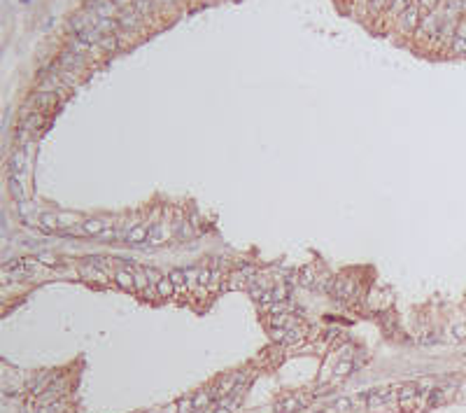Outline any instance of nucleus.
I'll use <instances>...</instances> for the list:
<instances>
[{
	"label": "nucleus",
	"mask_w": 466,
	"mask_h": 413,
	"mask_svg": "<svg viewBox=\"0 0 466 413\" xmlns=\"http://www.w3.org/2000/svg\"><path fill=\"white\" fill-rule=\"evenodd\" d=\"M35 259H37L40 264H44V266H54V264H56V257L49 255V252H40Z\"/></svg>",
	"instance_id": "obj_21"
},
{
	"label": "nucleus",
	"mask_w": 466,
	"mask_h": 413,
	"mask_svg": "<svg viewBox=\"0 0 466 413\" xmlns=\"http://www.w3.org/2000/svg\"><path fill=\"white\" fill-rule=\"evenodd\" d=\"M145 271H147V278H150L152 285H156V282L161 280V278H163V275H161V273H158L156 269H145Z\"/></svg>",
	"instance_id": "obj_22"
},
{
	"label": "nucleus",
	"mask_w": 466,
	"mask_h": 413,
	"mask_svg": "<svg viewBox=\"0 0 466 413\" xmlns=\"http://www.w3.org/2000/svg\"><path fill=\"white\" fill-rule=\"evenodd\" d=\"M112 275H115V282L122 287V290H135V280H133L131 269H117Z\"/></svg>",
	"instance_id": "obj_6"
},
{
	"label": "nucleus",
	"mask_w": 466,
	"mask_h": 413,
	"mask_svg": "<svg viewBox=\"0 0 466 413\" xmlns=\"http://www.w3.org/2000/svg\"><path fill=\"white\" fill-rule=\"evenodd\" d=\"M438 2L440 0H417V7H420V12L427 17V14H431L434 9L438 7Z\"/></svg>",
	"instance_id": "obj_15"
},
{
	"label": "nucleus",
	"mask_w": 466,
	"mask_h": 413,
	"mask_svg": "<svg viewBox=\"0 0 466 413\" xmlns=\"http://www.w3.org/2000/svg\"><path fill=\"white\" fill-rule=\"evenodd\" d=\"M170 280L175 282V287H186V278H185V271H173L170 273Z\"/></svg>",
	"instance_id": "obj_20"
},
{
	"label": "nucleus",
	"mask_w": 466,
	"mask_h": 413,
	"mask_svg": "<svg viewBox=\"0 0 466 413\" xmlns=\"http://www.w3.org/2000/svg\"><path fill=\"white\" fill-rule=\"evenodd\" d=\"M352 362H341V364H336L334 367V376H345V374H350L352 371Z\"/></svg>",
	"instance_id": "obj_18"
},
{
	"label": "nucleus",
	"mask_w": 466,
	"mask_h": 413,
	"mask_svg": "<svg viewBox=\"0 0 466 413\" xmlns=\"http://www.w3.org/2000/svg\"><path fill=\"white\" fill-rule=\"evenodd\" d=\"M385 5H387V0H371V9H373V12H380Z\"/></svg>",
	"instance_id": "obj_23"
},
{
	"label": "nucleus",
	"mask_w": 466,
	"mask_h": 413,
	"mask_svg": "<svg viewBox=\"0 0 466 413\" xmlns=\"http://www.w3.org/2000/svg\"><path fill=\"white\" fill-rule=\"evenodd\" d=\"M79 275L87 282H98V285H105L107 282V273L100 271L93 264H82V266H79Z\"/></svg>",
	"instance_id": "obj_2"
},
{
	"label": "nucleus",
	"mask_w": 466,
	"mask_h": 413,
	"mask_svg": "<svg viewBox=\"0 0 466 413\" xmlns=\"http://www.w3.org/2000/svg\"><path fill=\"white\" fill-rule=\"evenodd\" d=\"M212 399H215V390L210 387V390H203V392H198V395L194 397V404H196V409H205Z\"/></svg>",
	"instance_id": "obj_12"
},
{
	"label": "nucleus",
	"mask_w": 466,
	"mask_h": 413,
	"mask_svg": "<svg viewBox=\"0 0 466 413\" xmlns=\"http://www.w3.org/2000/svg\"><path fill=\"white\" fill-rule=\"evenodd\" d=\"M9 189H12V196L17 201H24L26 199V192H24V185H21V177H9Z\"/></svg>",
	"instance_id": "obj_11"
},
{
	"label": "nucleus",
	"mask_w": 466,
	"mask_h": 413,
	"mask_svg": "<svg viewBox=\"0 0 466 413\" xmlns=\"http://www.w3.org/2000/svg\"><path fill=\"white\" fill-rule=\"evenodd\" d=\"M420 14H422V12L417 7V2H410V7L401 14V28H404V33H413V28L417 26V21H420Z\"/></svg>",
	"instance_id": "obj_3"
},
{
	"label": "nucleus",
	"mask_w": 466,
	"mask_h": 413,
	"mask_svg": "<svg viewBox=\"0 0 466 413\" xmlns=\"http://www.w3.org/2000/svg\"><path fill=\"white\" fill-rule=\"evenodd\" d=\"M79 217L77 215H70V212H59V224L61 227H70V224H77Z\"/></svg>",
	"instance_id": "obj_16"
},
{
	"label": "nucleus",
	"mask_w": 466,
	"mask_h": 413,
	"mask_svg": "<svg viewBox=\"0 0 466 413\" xmlns=\"http://www.w3.org/2000/svg\"><path fill=\"white\" fill-rule=\"evenodd\" d=\"M198 409H196L194 404V397H182L180 402H177V413H196Z\"/></svg>",
	"instance_id": "obj_13"
},
{
	"label": "nucleus",
	"mask_w": 466,
	"mask_h": 413,
	"mask_svg": "<svg viewBox=\"0 0 466 413\" xmlns=\"http://www.w3.org/2000/svg\"><path fill=\"white\" fill-rule=\"evenodd\" d=\"M42 124H44V117H42V114H31L26 122H24V129H26V131H37Z\"/></svg>",
	"instance_id": "obj_14"
},
{
	"label": "nucleus",
	"mask_w": 466,
	"mask_h": 413,
	"mask_svg": "<svg viewBox=\"0 0 466 413\" xmlns=\"http://www.w3.org/2000/svg\"><path fill=\"white\" fill-rule=\"evenodd\" d=\"M156 287V294H158V299H168V297H173V292H175V282L170 280V275H163L161 280L154 285Z\"/></svg>",
	"instance_id": "obj_9"
},
{
	"label": "nucleus",
	"mask_w": 466,
	"mask_h": 413,
	"mask_svg": "<svg viewBox=\"0 0 466 413\" xmlns=\"http://www.w3.org/2000/svg\"><path fill=\"white\" fill-rule=\"evenodd\" d=\"M359 406H364V402H359V399H354V397H341V399H336V413H347L352 411V409H359Z\"/></svg>",
	"instance_id": "obj_8"
},
{
	"label": "nucleus",
	"mask_w": 466,
	"mask_h": 413,
	"mask_svg": "<svg viewBox=\"0 0 466 413\" xmlns=\"http://www.w3.org/2000/svg\"><path fill=\"white\" fill-rule=\"evenodd\" d=\"M231 411H233V409H231V406L221 404V406H219V409H217V411H215V413H231Z\"/></svg>",
	"instance_id": "obj_24"
},
{
	"label": "nucleus",
	"mask_w": 466,
	"mask_h": 413,
	"mask_svg": "<svg viewBox=\"0 0 466 413\" xmlns=\"http://www.w3.org/2000/svg\"><path fill=\"white\" fill-rule=\"evenodd\" d=\"M40 222H42V229L44 231H52V229H59V215L56 212H42L40 215Z\"/></svg>",
	"instance_id": "obj_10"
},
{
	"label": "nucleus",
	"mask_w": 466,
	"mask_h": 413,
	"mask_svg": "<svg viewBox=\"0 0 466 413\" xmlns=\"http://www.w3.org/2000/svg\"><path fill=\"white\" fill-rule=\"evenodd\" d=\"M308 397L303 395H289L287 399H282V402H278V406H275V411L278 413H294L299 411V409H303V406H308Z\"/></svg>",
	"instance_id": "obj_1"
},
{
	"label": "nucleus",
	"mask_w": 466,
	"mask_h": 413,
	"mask_svg": "<svg viewBox=\"0 0 466 413\" xmlns=\"http://www.w3.org/2000/svg\"><path fill=\"white\" fill-rule=\"evenodd\" d=\"M452 336H455L457 341H464L466 339V322H457V325L452 327Z\"/></svg>",
	"instance_id": "obj_19"
},
{
	"label": "nucleus",
	"mask_w": 466,
	"mask_h": 413,
	"mask_svg": "<svg viewBox=\"0 0 466 413\" xmlns=\"http://www.w3.org/2000/svg\"><path fill=\"white\" fill-rule=\"evenodd\" d=\"M150 224H135V227L128 229V234H126V241L131 243V245H135V243H142V241H147L150 238Z\"/></svg>",
	"instance_id": "obj_5"
},
{
	"label": "nucleus",
	"mask_w": 466,
	"mask_h": 413,
	"mask_svg": "<svg viewBox=\"0 0 466 413\" xmlns=\"http://www.w3.org/2000/svg\"><path fill=\"white\" fill-rule=\"evenodd\" d=\"M198 269H186L185 271V278H186V287H196L198 285Z\"/></svg>",
	"instance_id": "obj_17"
},
{
	"label": "nucleus",
	"mask_w": 466,
	"mask_h": 413,
	"mask_svg": "<svg viewBox=\"0 0 466 413\" xmlns=\"http://www.w3.org/2000/svg\"><path fill=\"white\" fill-rule=\"evenodd\" d=\"M150 245H161L163 241H168V224H163V222H158V224H152L150 229Z\"/></svg>",
	"instance_id": "obj_7"
},
{
	"label": "nucleus",
	"mask_w": 466,
	"mask_h": 413,
	"mask_svg": "<svg viewBox=\"0 0 466 413\" xmlns=\"http://www.w3.org/2000/svg\"><path fill=\"white\" fill-rule=\"evenodd\" d=\"M105 229H107L105 220H87V222H82V227L77 229V234H84V236H100Z\"/></svg>",
	"instance_id": "obj_4"
}]
</instances>
